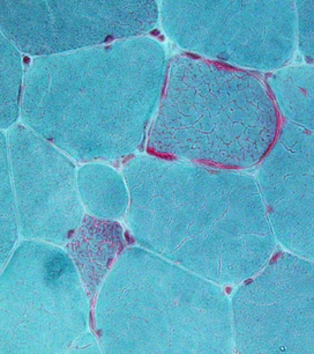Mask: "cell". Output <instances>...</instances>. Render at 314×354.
I'll return each mask as SVG.
<instances>
[{"instance_id": "cell-17", "label": "cell", "mask_w": 314, "mask_h": 354, "mask_svg": "<svg viewBox=\"0 0 314 354\" xmlns=\"http://www.w3.org/2000/svg\"><path fill=\"white\" fill-rule=\"evenodd\" d=\"M73 352H78V353H82V352L99 353V352H102V348H101V345H99L95 333H90L87 331V333H84L70 350V353H73Z\"/></svg>"}, {"instance_id": "cell-15", "label": "cell", "mask_w": 314, "mask_h": 354, "mask_svg": "<svg viewBox=\"0 0 314 354\" xmlns=\"http://www.w3.org/2000/svg\"><path fill=\"white\" fill-rule=\"evenodd\" d=\"M0 147V241H1V268L6 266L18 242L19 213L14 187L12 181L11 165L8 158V136L1 131Z\"/></svg>"}, {"instance_id": "cell-4", "label": "cell", "mask_w": 314, "mask_h": 354, "mask_svg": "<svg viewBox=\"0 0 314 354\" xmlns=\"http://www.w3.org/2000/svg\"><path fill=\"white\" fill-rule=\"evenodd\" d=\"M268 87L250 72L191 55L173 57L147 152L223 169L262 163L279 131Z\"/></svg>"}, {"instance_id": "cell-13", "label": "cell", "mask_w": 314, "mask_h": 354, "mask_svg": "<svg viewBox=\"0 0 314 354\" xmlns=\"http://www.w3.org/2000/svg\"><path fill=\"white\" fill-rule=\"evenodd\" d=\"M267 86L277 109L291 124L314 133V66L296 65L272 72Z\"/></svg>"}, {"instance_id": "cell-5", "label": "cell", "mask_w": 314, "mask_h": 354, "mask_svg": "<svg viewBox=\"0 0 314 354\" xmlns=\"http://www.w3.org/2000/svg\"><path fill=\"white\" fill-rule=\"evenodd\" d=\"M92 319L66 250L36 240L15 247L0 279V353H70Z\"/></svg>"}, {"instance_id": "cell-8", "label": "cell", "mask_w": 314, "mask_h": 354, "mask_svg": "<svg viewBox=\"0 0 314 354\" xmlns=\"http://www.w3.org/2000/svg\"><path fill=\"white\" fill-rule=\"evenodd\" d=\"M237 353H314V262L273 256L231 298Z\"/></svg>"}, {"instance_id": "cell-2", "label": "cell", "mask_w": 314, "mask_h": 354, "mask_svg": "<svg viewBox=\"0 0 314 354\" xmlns=\"http://www.w3.org/2000/svg\"><path fill=\"white\" fill-rule=\"evenodd\" d=\"M168 66L149 36L39 57L26 72L22 124L80 162L126 159L147 140Z\"/></svg>"}, {"instance_id": "cell-6", "label": "cell", "mask_w": 314, "mask_h": 354, "mask_svg": "<svg viewBox=\"0 0 314 354\" xmlns=\"http://www.w3.org/2000/svg\"><path fill=\"white\" fill-rule=\"evenodd\" d=\"M159 20L180 48L251 70L284 68L297 46L295 1H162Z\"/></svg>"}, {"instance_id": "cell-10", "label": "cell", "mask_w": 314, "mask_h": 354, "mask_svg": "<svg viewBox=\"0 0 314 354\" xmlns=\"http://www.w3.org/2000/svg\"><path fill=\"white\" fill-rule=\"evenodd\" d=\"M257 182L276 241L314 262V133L286 122Z\"/></svg>"}, {"instance_id": "cell-16", "label": "cell", "mask_w": 314, "mask_h": 354, "mask_svg": "<svg viewBox=\"0 0 314 354\" xmlns=\"http://www.w3.org/2000/svg\"><path fill=\"white\" fill-rule=\"evenodd\" d=\"M297 46L314 66V1H297Z\"/></svg>"}, {"instance_id": "cell-7", "label": "cell", "mask_w": 314, "mask_h": 354, "mask_svg": "<svg viewBox=\"0 0 314 354\" xmlns=\"http://www.w3.org/2000/svg\"><path fill=\"white\" fill-rule=\"evenodd\" d=\"M159 21L152 0L0 1L1 34L37 58L147 36Z\"/></svg>"}, {"instance_id": "cell-1", "label": "cell", "mask_w": 314, "mask_h": 354, "mask_svg": "<svg viewBox=\"0 0 314 354\" xmlns=\"http://www.w3.org/2000/svg\"><path fill=\"white\" fill-rule=\"evenodd\" d=\"M138 245L221 286L240 285L275 254L257 178L152 154L124 163Z\"/></svg>"}, {"instance_id": "cell-14", "label": "cell", "mask_w": 314, "mask_h": 354, "mask_svg": "<svg viewBox=\"0 0 314 354\" xmlns=\"http://www.w3.org/2000/svg\"><path fill=\"white\" fill-rule=\"evenodd\" d=\"M0 125L13 128L21 116L25 75L20 50L3 34L0 39Z\"/></svg>"}, {"instance_id": "cell-9", "label": "cell", "mask_w": 314, "mask_h": 354, "mask_svg": "<svg viewBox=\"0 0 314 354\" xmlns=\"http://www.w3.org/2000/svg\"><path fill=\"white\" fill-rule=\"evenodd\" d=\"M8 144L22 238L66 245L86 214L75 163L25 124L10 129Z\"/></svg>"}, {"instance_id": "cell-11", "label": "cell", "mask_w": 314, "mask_h": 354, "mask_svg": "<svg viewBox=\"0 0 314 354\" xmlns=\"http://www.w3.org/2000/svg\"><path fill=\"white\" fill-rule=\"evenodd\" d=\"M128 247L126 233L117 220L101 219L89 213L65 245L92 306L106 277Z\"/></svg>"}, {"instance_id": "cell-3", "label": "cell", "mask_w": 314, "mask_h": 354, "mask_svg": "<svg viewBox=\"0 0 314 354\" xmlns=\"http://www.w3.org/2000/svg\"><path fill=\"white\" fill-rule=\"evenodd\" d=\"M104 353H233L222 286L148 249L128 245L92 306Z\"/></svg>"}, {"instance_id": "cell-12", "label": "cell", "mask_w": 314, "mask_h": 354, "mask_svg": "<svg viewBox=\"0 0 314 354\" xmlns=\"http://www.w3.org/2000/svg\"><path fill=\"white\" fill-rule=\"evenodd\" d=\"M78 189L87 212L101 219L128 216L131 196L123 174L106 163L86 162L78 169Z\"/></svg>"}]
</instances>
